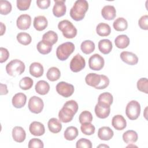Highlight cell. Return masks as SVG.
<instances>
[{
  "instance_id": "30",
  "label": "cell",
  "mask_w": 148,
  "mask_h": 148,
  "mask_svg": "<svg viewBox=\"0 0 148 148\" xmlns=\"http://www.w3.org/2000/svg\"><path fill=\"white\" fill-rule=\"evenodd\" d=\"M113 27L117 31H124L128 27V23L124 18L119 17L114 21Z\"/></svg>"
},
{
  "instance_id": "4",
  "label": "cell",
  "mask_w": 148,
  "mask_h": 148,
  "mask_svg": "<svg viewBox=\"0 0 148 148\" xmlns=\"http://www.w3.org/2000/svg\"><path fill=\"white\" fill-rule=\"evenodd\" d=\"M75 45L73 43L68 42L58 46L56 50V56L58 60L65 61L75 50Z\"/></svg>"
},
{
  "instance_id": "22",
  "label": "cell",
  "mask_w": 148,
  "mask_h": 148,
  "mask_svg": "<svg viewBox=\"0 0 148 148\" xmlns=\"http://www.w3.org/2000/svg\"><path fill=\"white\" fill-rule=\"evenodd\" d=\"M33 25L36 30L41 31L46 29V28L47 27L48 21L45 16H38L34 18Z\"/></svg>"
},
{
  "instance_id": "2",
  "label": "cell",
  "mask_w": 148,
  "mask_h": 148,
  "mask_svg": "<svg viewBox=\"0 0 148 148\" xmlns=\"http://www.w3.org/2000/svg\"><path fill=\"white\" fill-rule=\"evenodd\" d=\"M25 64L20 60L14 59L10 61L6 66L7 73L11 76L21 75L25 71Z\"/></svg>"
},
{
  "instance_id": "11",
  "label": "cell",
  "mask_w": 148,
  "mask_h": 148,
  "mask_svg": "<svg viewBox=\"0 0 148 148\" xmlns=\"http://www.w3.org/2000/svg\"><path fill=\"white\" fill-rule=\"evenodd\" d=\"M54 5L53 8V13L56 17H60L65 15L66 11L65 0H54Z\"/></svg>"
},
{
  "instance_id": "41",
  "label": "cell",
  "mask_w": 148,
  "mask_h": 148,
  "mask_svg": "<svg viewBox=\"0 0 148 148\" xmlns=\"http://www.w3.org/2000/svg\"><path fill=\"white\" fill-rule=\"evenodd\" d=\"M79 120L81 124L84 123H91L92 121V115L89 111L84 110L80 114L79 116Z\"/></svg>"
},
{
  "instance_id": "28",
  "label": "cell",
  "mask_w": 148,
  "mask_h": 148,
  "mask_svg": "<svg viewBox=\"0 0 148 148\" xmlns=\"http://www.w3.org/2000/svg\"><path fill=\"white\" fill-rule=\"evenodd\" d=\"M130 38L126 35H118L114 39L116 46L119 49H125L130 45Z\"/></svg>"
},
{
  "instance_id": "38",
  "label": "cell",
  "mask_w": 148,
  "mask_h": 148,
  "mask_svg": "<svg viewBox=\"0 0 148 148\" xmlns=\"http://www.w3.org/2000/svg\"><path fill=\"white\" fill-rule=\"evenodd\" d=\"M12 4L10 2L6 0L0 1V13L2 15L9 14L12 10Z\"/></svg>"
},
{
  "instance_id": "21",
  "label": "cell",
  "mask_w": 148,
  "mask_h": 148,
  "mask_svg": "<svg viewBox=\"0 0 148 148\" xmlns=\"http://www.w3.org/2000/svg\"><path fill=\"white\" fill-rule=\"evenodd\" d=\"M114 132L109 127H102L99 128L98 131V136L101 140H109L113 136Z\"/></svg>"
},
{
  "instance_id": "31",
  "label": "cell",
  "mask_w": 148,
  "mask_h": 148,
  "mask_svg": "<svg viewBox=\"0 0 148 148\" xmlns=\"http://www.w3.org/2000/svg\"><path fill=\"white\" fill-rule=\"evenodd\" d=\"M79 134L78 130L74 126H70L66 128L64 131V136L67 140H73Z\"/></svg>"
},
{
  "instance_id": "45",
  "label": "cell",
  "mask_w": 148,
  "mask_h": 148,
  "mask_svg": "<svg viewBox=\"0 0 148 148\" xmlns=\"http://www.w3.org/2000/svg\"><path fill=\"white\" fill-rule=\"evenodd\" d=\"M28 146L29 148H34V147L43 148L44 147V145L43 142L40 139L38 138H32L29 141Z\"/></svg>"
},
{
  "instance_id": "46",
  "label": "cell",
  "mask_w": 148,
  "mask_h": 148,
  "mask_svg": "<svg viewBox=\"0 0 148 148\" xmlns=\"http://www.w3.org/2000/svg\"><path fill=\"white\" fill-rule=\"evenodd\" d=\"M138 25L139 27L144 30L148 29V16H142L138 21Z\"/></svg>"
},
{
  "instance_id": "14",
  "label": "cell",
  "mask_w": 148,
  "mask_h": 148,
  "mask_svg": "<svg viewBox=\"0 0 148 148\" xmlns=\"http://www.w3.org/2000/svg\"><path fill=\"white\" fill-rule=\"evenodd\" d=\"M120 57L123 62L130 65H136L138 62L137 56L132 52L123 51L120 53Z\"/></svg>"
},
{
  "instance_id": "47",
  "label": "cell",
  "mask_w": 148,
  "mask_h": 148,
  "mask_svg": "<svg viewBox=\"0 0 148 148\" xmlns=\"http://www.w3.org/2000/svg\"><path fill=\"white\" fill-rule=\"evenodd\" d=\"M109 84V78L103 75H101V81L99 84L95 88L96 89L102 90L106 88Z\"/></svg>"
},
{
  "instance_id": "39",
  "label": "cell",
  "mask_w": 148,
  "mask_h": 148,
  "mask_svg": "<svg viewBox=\"0 0 148 148\" xmlns=\"http://www.w3.org/2000/svg\"><path fill=\"white\" fill-rule=\"evenodd\" d=\"M33 80L29 77H24L19 82V87L21 89L27 90L30 89L33 86Z\"/></svg>"
},
{
  "instance_id": "42",
  "label": "cell",
  "mask_w": 148,
  "mask_h": 148,
  "mask_svg": "<svg viewBox=\"0 0 148 148\" xmlns=\"http://www.w3.org/2000/svg\"><path fill=\"white\" fill-rule=\"evenodd\" d=\"M138 90L145 94L148 93V81L146 77H142L137 82Z\"/></svg>"
},
{
  "instance_id": "49",
  "label": "cell",
  "mask_w": 148,
  "mask_h": 148,
  "mask_svg": "<svg viewBox=\"0 0 148 148\" xmlns=\"http://www.w3.org/2000/svg\"><path fill=\"white\" fill-rule=\"evenodd\" d=\"M37 6L42 9H46L50 5V0H38L36 1Z\"/></svg>"
},
{
  "instance_id": "18",
  "label": "cell",
  "mask_w": 148,
  "mask_h": 148,
  "mask_svg": "<svg viewBox=\"0 0 148 148\" xmlns=\"http://www.w3.org/2000/svg\"><path fill=\"white\" fill-rule=\"evenodd\" d=\"M101 14L104 19L107 20H113L116 16V10L112 5H106L101 10Z\"/></svg>"
},
{
  "instance_id": "10",
  "label": "cell",
  "mask_w": 148,
  "mask_h": 148,
  "mask_svg": "<svg viewBox=\"0 0 148 148\" xmlns=\"http://www.w3.org/2000/svg\"><path fill=\"white\" fill-rule=\"evenodd\" d=\"M76 113L69 106L65 105H63L62 109L59 111L58 117L61 122L66 123L71 121L74 115Z\"/></svg>"
},
{
  "instance_id": "34",
  "label": "cell",
  "mask_w": 148,
  "mask_h": 148,
  "mask_svg": "<svg viewBox=\"0 0 148 148\" xmlns=\"http://www.w3.org/2000/svg\"><path fill=\"white\" fill-rule=\"evenodd\" d=\"M95 44L90 40H86L83 41L80 45V49L83 53L89 54L92 53L95 50Z\"/></svg>"
},
{
  "instance_id": "51",
  "label": "cell",
  "mask_w": 148,
  "mask_h": 148,
  "mask_svg": "<svg viewBox=\"0 0 148 148\" xmlns=\"http://www.w3.org/2000/svg\"><path fill=\"white\" fill-rule=\"evenodd\" d=\"M5 31H6V27L5 25L3 24V23H1V33H0V35L1 36L3 35L5 32Z\"/></svg>"
},
{
  "instance_id": "27",
  "label": "cell",
  "mask_w": 148,
  "mask_h": 148,
  "mask_svg": "<svg viewBox=\"0 0 148 148\" xmlns=\"http://www.w3.org/2000/svg\"><path fill=\"white\" fill-rule=\"evenodd\" d=\"M35 88L38 94L44 95L49 92L50 90V85L46 81L39 80L36 83Z\"/></svg>"
},
{
  "instance_id": "19",
  "label": "cell",
  "mask_w": 148,
  "mask_h": 148,
  "mask_svg": "<svg viewBox=\"0 0 148 148\" xmlns=\"http://www.w3.org/2000/svg\"><path fill=\"white\" fill-rule=\"evenodd\" d=\"M85 81L87 84L95 88L101 81V75H98L95 73H90L86 76Z\"/></svg>"
},
{
  "instance_id": "44",
  "label": "cell",
  "mask_w": 148,
  "mask_h": 148,
  "mask_svg": "<svg viewBox=\"0 0 148 148\" xmlns=\"http://www.w3.org/2000/svg\"><path fill=\"white\" fill-rule=\"evenodd\" d=\"M17 7L20 10H26L28 9L30 6L31 1V0H17Z\"/></svg>"
},
{
  "instance_id": "16",
  "label": "cell",
  "mask_w": 148,
  "mask_h": 148,
  "mask_svg": "<svg viewBox=\"0 0 148 148\" xmlns=\"http://www.w3.org/2000/svg\"><path fill=\"white\" fill-rule=\"evenodd\" d=\"M12 137L13 140L16 142H23L26 138L25 131L23 127L16 126L12 130Z\"/></svg>"
},
{
  "instance_id": "35",
  "label": "cell",
  "mask_w": 148,
  "mask_h": 148,
  "mask_svg": "<svg viewBox=\"0 0 148 148\" xmlns=\"http://www.w3.org/2000/svg\"><path fill=\"white\" fill-rule=\"evenodd\" d=\"M113 101V95L108 92L101 94L98 98V103L110 106Z\"/></svg>"
},
{
  "instance_id": "52",
  "label": "cell",
  "mask_w": 148,
  "mask_h": 148,
  "mask_svg": "<svg viewBox=\"0 0 148 148\" xmlns=\"http://www.w3.org/2000/svg\"><path fill=\"white\" fill-rule=\"evenodd\" d=\"M98 147H109V146L106 145H100L98 146Z\"/></svg>"
},
{
  "instance_id": "13",
  "label": "cell",
  "mask_w": 148,
  "mask_h": 148,
  "mask_svg": "<svg viewBox=\"0 0 148 148\" xmlns=\"http://www.w3.org/2000/svg\"><path fill=\"white\" fill-rule=\"evenodd\" d=\"M17 27L21 30L28 29L31 24V17L27 14H23L18 16L16 21Z\"/></svg>"
},
{
  "instance_id": "37",
  "label": "cell",
  "mask_w": 148,
  "mask_h": 148,
  "mask_svg": "<svg viewBox=\"0 0 148 148\" xmlns=\"http://www.w3.org/2000/svg\"><path fill=\"white\" fill-rule=\"evenodd\" d=\"M17 41L21 45L24 46L28 45L31 43L32 41V38L31 35L27 32H20L16 36Z\"/></svg>"
},
{
  "instance_id": "6",
  "label": "cell",
  "mask_w": 148,
  "mask_h": 148,
  "mask_svg": "<svg viewBox=\"0 0 148 148\" xmlns=\"http://www.w3.org/2000/svg\"><path fill=\"white\" fill-rule=\"evenodd\" d=\"M58 94L65 98L71 97L74 92V87L72 84L65 82H59L56 87Z\"/></svg>"
},
{
  "instance_id": "1",
  "label": "cell",
  "mask_w": 148,
  "mask_h": 148,
  "mask_svg": "<svg viewBox=\"0 0 148 148\" xmlns=\"http://www.w3.org/2000/svg\"><path fill=\"white\" fill-rule=\"evenodd\" d=\"M88 9V2L86 0L76 1L70 10V16L75 21L82 20Z\"/></svg>"
},
{
  "instance_id": "43",
  "label": "cell",
  "mask_w": 148,
  "mask_h": 148,
  "mask_svg": "<svg viewBox=\"0 0 148 148\" xmlns=\"http://www.w3.org/2000/svg\"><path fill=\"white\" fill-rule=\"evenodd\" d=\"M76 147L77 148H81V147L91 148L92 143L90 140L86 138H81L77 141L76 143Z\"/></svg>"
},
{
  "instance_id": "24",
  "label": "cell",
  "mask_w": 148,
  "mask_h": 148,
  "mask_svg": "<svg viewBox=\"0 0 148 148\" xmlns=\"http://www.w3.org/2000/svg\"><path fill=\"white\" fill-rule=\"evenodd\" d=\"M113 45L112 42L107 39L100 40L98 42L99 50L103 54H109L112 50Z\"/></svg>"
},
{
  "instance_id": "9",
  "label": "cell",
  "mask_w": 148,
  "mask_h": 148,
  "mask_svg": "<svg viewBox=\"0 0 148 148\" xmlns=\"http://www.w3.org/2000/svg\"><path fill=\"white\" fill-rule=\"evenodd\" d=\"M105 64L103 58L98 54H94L88 60V65L91 69L94 71H100Z\"/></svg>"
},
{
  "instance_id": "3",
  "label": "cell",
  "mask_w": 148,
  "mask_h": 148,
  "mask_svg": "<svg viewBox=\"0 0 148 148\" xmlns=\"http://www.w3.org/2000/svg\"><path fill=\"white\" fill-rule=\"evenodd\" d=\"M58 28L62 32L63 36L67 39H72L77 35V29L68 20H64L59 22Z\"/></svg>"
},
{
  "instance_id": "32",
  "label": "cell",
  "mask_w": 148,
  "mask_h": 148,
  "mask_svg": "<svg viewBox=\"0 0 148 148\" xmlns=\"http://www.w3.org/2000/svg\"><path fill=\"white\" fill-rule=\"evenodd\" d=\"M52 46L48 42L42 40L37 44L36 49L40 54L45 55L50 53L52 50Z\"/></svg>"
},
{
  "instance_id": "12",
  "label": "cell",
  "mask_w": 148,
  "mask_h": 148,
  "mask_svg": "<svg viewBox=\"0 0 148 148\" xmlns=\"http://www.w3.org/2000/svg\"><path fill=\"white\" fill-rule=\"evenodd\" d=\"M110 112V106L109 105L97 103L95 106V113L99 119H106Z\"/></svg>"
},
{
  "instance_id": "17",
  "label": "cell",
  "mask_w": 148,
  "mask_h": 148,
  "mask_svg": "<svg viewBox=\"0 0 148 148\" xmlns=\"http://www.w3.org/2000/svg\"><path fill=\"white\" fill-rule=\"evenodd\" d=\"M27 96L22 92L16 94L12 98V102L13 106L16 108H21L26 103Z\"/></svg>"
},
{
  "instance_id": "25",
  "label": "cell",
  "mask_w": 148,
  "mask_h": 148,
  "mask_svg": "<svg viewBox=\"0 0 148 148\" xmlns=\"http://www.w3.org/2000/svg\"><path fill=\"white\" fill-rule=\"evenodd\" d=\"M47 126L49 131L54 134L60 132L62 129L61 121L56 118H51L48 121Z\"/></svg>"
},
{
  "instance_id": "48",
  "label": "cell",
  "mask_w": 148,
  "mask_h": 148,
  "mask_svg": "<svg viewBox=\"0 0 148 148\" xmlns=\"http://www.w3.org/2000/svg\"><path fill=\"white\" fill-rule=\"evenodd\" d=\"M0 53H1L0 62L3 63L8 59L9 57V52L6 49L1 47L0 48Z\"/></svg>"
},
{
  "instance_id": "20",
  "label": "cell",
  "mask_w": 148,
  "mask_h": 148,
  "mask_svg": "<svg viewBox=\"0 0 148 148\" xmlns=\"http://www.w3.org/2000/svg\"><path fill=\"white\" fill-rule=\"evenodd\" d=\"M112 125L117 130H123L126 127L127 122L122 115L117 114L112 118Z\"/></svg>"
},
{
  "instance_id": "50",
  "label": "cell",
  "mask_w": 148,
  "mask_h": 148,
  "mask_svg": "<svg viewBox=\"0 0 148 148\" xmlns=\"http://www.w3.org/2000/svg\"><path fill=\"white\" fill-rule=\"evenodd\" d=\"M1 85V95H6L8 93V90L7 88L6 84L2 83L0 84Z\"/></svg>"
},
{
  "instance_id": "29",
  "label": "cell",
  "mask_w": 148,
  "mask_h": 148,
  "mask_svg": "<svg viewBox=\"0 0 148 148\" xmlns=\"http://www.w3.org/2000/svg\"><path fill=\"white\" fill-rule=\"evenodd\" d=\"M97 34L101 36H107L111 32V28L109 24L104 23H99L96 27Z\"/></svg>"
},
{
  "instance_id": "15",
  "label": "cell",
  "mask_w": 148,
  "mask_h": 148,
  "mask_svg": "<svg viewBox=\"0 0 148 148\" xmlns=\"http://www.w3.org/2000/svg\"><path fill=\"white\" fill-rule=\"evenodd\" d=\"M29 130L31 134L34 136H41L45 132L44 125L39 121L32 122L29 125Z\"/></svg>"
},
{
  "instance_id": "40",
  "label": "cell",
  "mask_w": 148,
  "mask_h": 148,
  "mask_svg": "<svg viewBox=\"0 0 148 148\" xmlns=\"http://www.w3.org/2000/svg\"><path fill=\"white\" fill-rule=\"evenodd\" d=\"M82 133L86 135H91L95 132V127L91 123L82 124L80 127Z\"/></svg>"
},
{
  "instance_id": "8",
  "label": "cell",
  "mask_w": 148,
  "mask_h": 148,
  "mask_svg": "<svg viewBox=\"0 0 148 148\" xmlns=\"http://www.w3.org/2000/svg\"><path fill=\"white\" fill-rule=\"evenodd\" d=\"M70 69L73 72H78L84 68L86 61L84 58L79 54H76L70 62Z\"/></svg>"
},
{
  "instance_id": "26",
  "label": "cell",
  "mask_w": 148,
  "mask_h": 148,
  "mask_svg": "<svg viewBox=\"0 0 148 148\" xmlns=\"http://www.w3.org/2000/svg\"><path fill=\"white\" fill-rule=\"evenodd\" d=\"M138 138V134L134 130H128L123 134V139L127 144H133L135 143Z\"/></svg>"
},
{
  "instance_id": "7",
  "label": "cell",
  "mask_w": 148,
  "mask_h": 148,
  "mask_svg": "<svg viewBox=\"0 0 148 148\" xmlns=\"http://www.w3.org/2000/svg\"><path fill=\"white\" fill-rule=\"evenodd\" d=\"M43 106L44 103L40 98L37 96H32L29 98L28 107L31 112L35 114L40 113L42 111Z\"/></svg>"
},
{
  "instance_id": "5",
  "label": "cell",
  "mask_w": 148,
  "mask_h": 148,
  "mask_svg": "<svg viewBox=\"0 0 148 148\" xmlns=\"http://www.w3.org/2000/svg\"><path fill=\"white\" fill-rule=\"evenodd\" d=\"M140 113V105L139 103L135 100L131 101L128 103L125 108V114L131 120L137 119Z\"/></svg>"
},
{
  "instance_id": "33",
  "label": "cell",
  "mask_w": 148,
  "mask_h": 148,
  "mask_svg": "<svg viewBox=\"0 0 148 148\" xmlns=\"http://www.w3.org/2000/svg\"><path fill=\"white\" fill-rule=\"evenodd\" d=\"M60 76L61 72L60 69L57 67L53 66L50 68L46 73L47 78L51 82H54L58 80Z\"/></svg>"
},
{
  "instance_id": "36",
  "label": "cell",
  "mask_w": 148,
  "mask_h": 148,
  "mask_svg": "<svg viewBox=\"0 0 148 148\" xmlns=\"http://www.w3.org/2000/svg\"><path fill=\"white\" fill-rule=\"evenodd\" d=\"M42 40L53 45L58 40V35L54 31H49L43 35Z\"/></svg>"
},
{
  "instance_id": "23",
  "label": "cell",
  "mask_w": 148,
  "mask_h": 148,
  "mask_svg": "<svg viewBox=\"0 0 148 148\" xmlns=\"http://www.w3.org/2000/svg\"><path fill=\"white\" fill-rule=\"evenodd\" d=\"M43 66L39 62H33L29 66V73L34 77H40L43 75Z\"/></svg>"
}]
</instances>
